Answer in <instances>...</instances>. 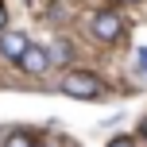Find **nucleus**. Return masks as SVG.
I'll return each mask as SVG.
<instances>
[{"label":"nucleus","mask_w":147,"mask_h":147,"mask_svg":"<svg viewBox=\"0 0 147 147\" xmlns=\"http://www.w3.org/2000/svg\"><path fill=\"white\" fill-rule=\"evenodd\" d=\"M124 4H136V0H124Z\"/></svg>","instance_id":"nucleus-10"},{"label":"nucleus","mask_w":147,"mask_h":147,"mask_svg":"<svg viewBox=\"0 0 147 147\" xmlns=\"http://www.w3.org/2000/svg\"><path fill=\"white\" fill-rule=\"evenodd\" d=\"M62 93H66V97H78V101H97V97L105 93V81L97 78V74L78 70V74H66V78H62Z\"/></svg>","instance_id":"nucleus-1"},{"label":"nucleus","mask_w":147,"mask_h":147,"mask_svg":"<svg viewBox=\"0 0 147 147\" xmlns=\"http://www.w3.org/2000/svg\"><path fill=\"white\" fill-rule=\"evenodd\" d=\"M23 47H27V35H23V31H0V54H4V58H20L23 54Z\"/></svg>","instance_id":"nucleus-4"},{"label":"nucleus","mask_w":147,"mask_h":147,"mask_svg":"<svg viewBox=\"0 0 147 147\" xmlns=\"http://www.w3.org/2000/svg\"><path fill=\"white\" fill-rule=\"evenodd\" d=\"M4 147H35V136L23 132V128H16V132L4 136Z\"/></svg>","instance_id":"nucleus-5"},{"label":"nucleus","mask_w":147,"mask_h":147,"mask_svg":"<svg viewBox=\"0 0 147 147\" xmlns=\"http://www.w3.org/2000/svg\"><path fill=\"white\" fill-rule=\"evenodd\" d=\"M4 23H8V16H4V8H0V27H4Z\"/></svg>","instance_id":"nucleus-8"},{"label":"nucleus","mask_w":147,"mask_h":147,"mask_svg":"<svg viewBox=\"0 0 147 147\" xmlns=\"http://www.w3.org/2000/svg\"><path fill=\"white\" fill-rule=\"evenodd\" d=\"M140 66H143V74H147V47L140 51Z\"/></svg>","instance_id":"nucleus-7"},{"label":"nucleus","mask_w":147,"mask_h":147,"mask_svg":"<svg viewBox=\"0 0 147 147\" xmlns=\"http://www.w3.org/2000/svg\"><path fill=\"white\" fill-rule=\"evenodd\" d=\"M16 62H20L27 74H35V78H39V74L51 70V51H43V47H31V43H27V47H23V54H20Z\"/></svg>","instance_id":"nucleus-3"},{"label":"nucleus","mask_w":147,"mask_h":147,"mask_svg":"<svg viewBox=\"0 0 147 147\" xmlns=\"http://www.w3.org/2000/svg\"><path fill=\"white\" fill-rule=\"evenodd\" d=\"M109 147H136L132 136H116V140H109Z\"/></svg>","instance_id":"nucleus-6"},{"label":"nucleus","mask_w":147,"mask_h":147,"mask_svg":"<svg viewBox=\"0 0 147 147\" xmlns=\"http://www.w3.org/2000/svg\"><path fill=\"white\" fill-rule=\"evenodd\" d=\"M93 35L101 39V43H116V39L124 35V20H120L116 12H97L93 16Z\"/></svg>","instance_id":"nucleus-2"},{"label":"nucleus","mask_w":147,"mask_h":147,"mask_svg":"<svg viewBox=\"0 0 147 147\" xmlns=\"http://www.w3.org/2000/svg\"><path fill=\"white\" fill-rule=\"evenodd\" d=\"M143 136H147V120H143Z\"/></svg>","instance_id":"nucleus-9"}]
</instances>
